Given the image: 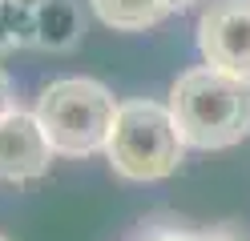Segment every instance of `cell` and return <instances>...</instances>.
Returning <instances> with one entry per match:
<instances>
[{"label": "cell", "instance_id": "cell-9", "mask_svg": "<svg viewBox=\"0 0 250 241\" xmlns=\"http://www.w3.org/2000/svg\"><path fill=\"white\" fill-rule=\"evenodd\" d=\"M137 241H202V233H190V229H182L178 221H153L142 229V237Z\"/></svg>", "mask_w": 250, "mask_h": 241}, {"label": "cell", "instance_id": "cell-10", "mask_svg": "<svg viewBox=\"0 0 250 241\" xmlns=\"http://www.w3.org/2000/svg\"><path fill=\"white\" fill-rule=\"evenodd\" d=\"M12 109H17V101H12V80H8L4 69H0V117H8Z\"/></svg>", "mask_w": 250, "mask_h": 241}, {"label": "cell", "instance_id": "cell-12", "mask_svg": "<svg viewBox=\"0 0 250 241\" xmlns=\"http://www.w3.org/2000/svg\"><path fill=\"white\" fill-rule=\"evenodd\" d=\"M166 4L174 8V12H182V8H190V4H198V0H166Z\"/></svg>", "mask_w": 250, "mask_h": 241}, {"label": "cell", "instance_id": "cell-7", "mask_svg": "<svg viewBox=\"0 0 250 241\" xmlns=\"http://www.w3.org/2000/svg\"><path fill=\"white\" fill-rule=\"evenodd\" d=\"M93 12L101 16V24L117 32H146L153 24H162L174 8L166 0H93Z\"/></svg>", "mask_w": 250, "mask_h": 241}, {"label": "cell", "instance_id": "cell-5", "mask_svg": "<svg viewBox=\"0 0 250 241\" xmlns=\"http://www.w3.org/2000/svg\"><path fill=\"white\" fill-rule=\"evenodd\" d=\"M57 149L49 145L37 112L12 109L0 117V181L4 185H28L49 173Z\"/></svg>", "mask_w": 250, "mask_h": 241}, {"label": "cell", "instance_id": "cell-13", "mask_svg": "<svg viewBox=\"0 0 250 241\" xmlns=\"http://www.w3.org/2000/svg\"><path fill=\"white\" fill-rule=\"evenodd\" d=\"M0 241H8V237H4V233H0Z\"/></svg>", "mask_w": 250, "mask_h": 241}, {"label": "cell", "instance_id": "cell-6", "mask_svg": "<svg viewBox=\"0 0 250 241\" xmlns=\"http://www.w3.org/2000/svg\"><path fill=\"white\" fill-rule=\"evenodd\" d=\"M33 44L44 53H69L85 37V12L77 0H33Z\"/></svg>", "mask_w": 250, "mask_h": 241}, {"label": "cell", "instance_id": "cell-4", "mask_svg": "<svg viewBox=\"0 0 250 241\" xmlns=\"http://www.w3.org/2000/svg\"><path fill=\"white\" fill-rule=\"evenodd\" d=\"M198 48L206 64L250 80V0H210L198 16Z\"/></svg>", "mask_w": 250, "mask_h": 241}, {"label": "cell", "instance_id": "cell-1", "mask_svg": "<svg viewBox=\"0 0 250 241\" xmlns=\"http://www.w3.org/2000/svg\"><path fill=\"white\" fill-rule=\"evenodd\" d=\"M169 112L190 149H230L250 133V80L214 64L190 69L169 89Z\"/></svg>", "mask_w": 250, "mask_h": 241}, {"label": "cell", "instance_id": "cell-8", "mask_svg": "<svg viewBox=\"0 0 250 241\" xmlns=\"http://www.w3.org/2000/svg\"><path fill=\"white\" fill-rule=\"evenodd\" d=\"M33 37H37L33 4H24V0H0V56L17 53V48H28Z\"/></svg>", "mask_w": 250, "mask_h": 241}, {"label": "cell", "instance_id": "cell-3", "mask_svg": "<svg viewBox=\"0 0 250 241\" xmlns=\"http://www.w3.org/2000/svg\"><path fill=\"white\" fill-rule=\"evenodd\" d=\"M186 141L174 125L169 105L158 101H125L117 109L105 157L109 169L125 181H162L182 165Z\"/></svg>", "mask_w": 250, "mask_h": 241}, {"label": "cell", "instance_id": "cell-2", "mask_svg": "<svg viewBox=\"0 0 250 241\" xmlns=\"http://www.w3.org/2000/svg\"><path fill=\"white\" fill-rule=\"evenodd\" d=\"M117 109L121 105L113 101V93L101 80L65 76L41 93L37 121L61 157H93V153H105Z\"/></svg>", "mask_w": 250, "mask_h": 241}, {"label": "cell", "instance_id": "cell-11", "mask_svg": "<svg viewBox=\"0 0 250 241\" xmlns=\"http://www.w3.org/2000/svg\"><path fill=\"white\" fill-rule=\"evenodd\" d=\"M202 241H234V233H226V229H210V233H202Z\"/></svg>", "mask_w": 250, "mask_h": 241}]
</instances>
